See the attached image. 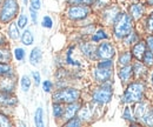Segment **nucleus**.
<instances>
[{"label":"nucleus","mask_w":153,"mask_h":127,"mask_svg":"<svg viewBox=\"0 0 153 127\" xmlns=\"http://www.w3.org/2000/svg\"><path fill=\"white\" fill-rule=\"evenodd\" d=\"M113 24H114V36L118 39H124L133 28L132 17L127 13H118Z\"/></svg>","instance_id":"1"},{"label":"nucleus","mask_w":153,"mask_h":127,"mask_svg":"<svg viewBox=\"0 0 153 127\" xmlns=\"http://www.w3.org/2000/svg\"><path fill=\"white\" fill-rule=\"evenodd\" d=\"M144 92H145V85L140 81L132 82L127 86L126 91L124 93L123 101L126 104H132V102H139L144 98Z\"/></svg>","instance_id":"2"},{"label":"nucleus","mask_w":153,"mask_h":127,"mask_svg":"<svg viewBox=\"0 0 153 127\" xmlns=\"http://www.w3.org/2000/svg\"><path fill=\"white\" fill-rule=\"evenodd\" d=\"M18 10V0H4L0 8V21L4 24L8 22L17 16Z\"/></svg>","instance_id":"3"},{"label":"nucleus","mask_w":153,"mask_h":127,"mask_svg":"<svg viewBox=\"0 0 153 127\" xmlns=\"http://www.w3.org/2000/svg\"><path fill=\"white\" fill-rule=\"evenodd\" d=\"M80 92L76 88H62L53 94L54 102H61V104H70L74 102L79 99Z\"/></svg>","instance_id":"4"},{"label":"nucleus","mask_w":153,"mask_h":127,"mask_svg":"<svg viewBox=\"0 0 153 127\" xmlns=\"http://www.w3.org/2000/svg\"><path fill=\"white\" fill-rule=\"evenodd\" d=\"M112 95H113V91H112L111 85H108L107 82H104L100 87H98L96 91L93 92L92 98H93L94 102L104 105V104H107L112 99Z\"/></svg>","instance_id":"5"},{"label":"nucleus","mask_w":153,"mask_h":127,"mask_svg":"<svg viewBox=\"0 0 153 127\" xmlns=\"http://www.w3.org/2000/svg\"><path fill=\"white\" fill-rule=\"evenodd\" d=\"M90 14V8L88 6L84 5H74L71 6L70 10L67 11V17L72 20H81L85 19Z\"/></svg>","instance_id":"6"},{"label":"nucleus","mask_w":153,"mask_h":127,"mask_svg":"<svg viewBox=\"0 0 153 127\" xmlns=\"http://www.w3.org/2000/svg\"><path fill=\"white\" fill-rule=\"evenodd\" d=\"M114 47L110 42H102L96 50V54L100 59H112L114 55Z\"/></svg>","instance_id":"7"},{"label":"nucleus","mask_w":153,"mask_h":127,"mask_svg":"<svg viewBox=\"0 0 153 127\" xmlns=\"http://www.w3.org/2000/svg\"><path fill=\"white\" fill-rule=\"evenodd\" d=\"M94 78L98 82H108V80H111L112 78V68H101V67H97L94 71Z\"/></svg>","instance_id":"8"},{"label":"nucleus","mask_w":153,"mask_h":127,"mask_svg":"<svg viewBox=\"0 0 153 127\" xmlns=\"http://www.w3.org/2000/svg\"><path fill=\"white\" fill-rule=\"evenodd\" d=\"M79 108H80V105H79L76 101H74V102H70V104L67 105V107H65L62 118H64V119H66V120H68V119L73 118L76 113H78Z\"/></svg>","instance_id":"9"},{"label":"nucleus","mask_w":153,"mask_h":127,"mask_svg":"<svg viewBox=\"0 0 153 127\" xmlns=\"http://www.w3.org/2000/svg\"><path fill=\"white\" fill-rule=\"evenodd\" d=\"M0 87H1V91L7 92V93H10L16 87V80H13V74L6 75L5 79L0 84Z\"/></svg>","instance_id":"10"},{"label":"nucleus","mask_w":153,"mask_h":127,"mask_svg":"<svg viewBox=\"0 0 153 127\" xmlns=\"http://www.w3.org/2000/svg\"><path fill=\"white\" fill-rule=\"evenodd\" d=\"M145 52H146V42L145 41H137V44L132 48V55H134L138 60H141Z\"/></svg>","instance_id":"11"},{"label":"nucleus","mask_w":153,"mask_h":127,"mask_svg":"<svg viewBox=\"0 0 153 127\" xmlns=\"http://www.w3.org/2000/svg\"><path fill=\"white\" fill-rule=\"evenodd\" d=\"M0 104L1 105H6V106H13V105L17 104V98L12 97L7 92L2 91L0 93Z\"/></svg>","instance_id":"12"},{"label":"nucleus","mask_w":153,"mask_h":127,"mask_svg":"<svg viewBox=\"0 0 153 127\" xmlns=\"http://www.w3.org/2000/svg\"><path fill=\"white\" fill-rule=\"evenodd\" d=\"M132 74H133L132 66L126 65V66H123V68L119 71V78L121 79V81H123V82H127V81H130V80H131Z\"/></svg>","instance_id":"13"},{"label":"nucleus","mask_w":153,"mask_h":127,"mask_svg":"<svg viewBox=\"0 0 153 127\" xmlns=\"http://www.w3.org/2000/svg\"><path fill=\"white\" fill-rule=\"evenodd\" d=\"M144 11H145V8H144L143 5H140V4H134V5H132V6L130 7V16L133 19H135V20H138V19H140L143 17Z\"/></svg>","instance_id":"14"},{"label":"nucleus","mask_w":153,"mask_h":127,"mask_svg":"<svg viewBox=\"0 0 153 127\" xmlns=\"http://www.w3.org/2000/svg\"><path fill=\"white\" fill-rule=\"evenodd\" d=\"M41 58H42V53H41V50L39 47H34L30 54V61L32 65H38L39 62L41 61Z\"/></svg>","instance_id":"15"},{"label":"nucleus","mask_w":153,"mask_h":127,"mask_svg":"<svg viewBox=\"0 0 153 127\" xmlns=\"http://www.w3.org/2000/svg\"><path fill=\"white\" fill-rule=\"evenodd\" d=\"M146 107H147V104H146V102L139 101L138 105H137L135 108H134V118H135V119H141L143 115L145 114V112L147 111Z\"/></svg>","instance_id":"16"},{"label":"nucleus","mask_w":153,"mask_h":127,"mask_svg":"<svg viewBox=\"0 0 153 127\" xmlns=\"http://www.w3.org/2000/svg\"><path fill=\"white\" fill-rule=\"evenodd\" d=\"M132 70H133V73L135 74V76H138V78H141V76H144L146 74L145 65L143 62H139V61H137L132 66Z\"/></svg>","instance_id":"17"},{"label":"nucleus","mask_w":153,"mask_h":127,"mask_svg":"<svg viewBox=\"0 0 153 127\" xmlns=\"http://www.w3.org/2000/svg\"><path fill=\"white\" fill-rule=\"evenodd\" d=\"M80 50H81V52L86 55V56H90V58L93 56L94 51H96L94 47H93V45H91V44H88V42L81 44V45H80Z\"/></svg>","instance_id":"18"},{"label":"nucleus","mask_w":153,"mask_h":127,"mask_svg":"<svg viewBox=\"0 0 153 127\" xmlns=\"http://www.w3.org/2000/svg\"><path fill=\"white\" fill-rule=\"evenodd\" d=\"M21 41H22V44H25V45H27V46H30V45L33 44L34 36H33L32 32H31L30 30L24 31V33H22V36H21Z\"/></svg>","instance_id":"19"},{"label":"nucleus","mask_w":153,"mask_h":127,"mask_svg":"<svg viewBox=\"0 0 153 127\" xmlns=\"http://www.w3.org/2000/svg\"><path fill=\"white\" fill-rule=\"evenodd\" d=\"M132 60V53L131 52H124L119 55V65L120 66H126V65H130Z\"/></svg>","instance_id":"20"},{"label":"nucleus","mask_w":153,"mask_h":127,"mask_svg":"<svg viewBox=\"0 0 153 127\" xmlns=\"http://www.w3.org/2000/svg\"><path fill=\"white\" fill-rule=\"evenodd\" d=\"M34 121H36V125L38 127H44V111L41 107H38L36 111Z\"/></svg>","instance_id":"21"},{"label":"nucleus","mask_w":153,"mask_h":127,"mask_svg":"<svg viewBox=\"0 0 153 127\" xmlns=\"http://www.w3.org/2000/svg\"><path fill=\"white\" fill-rule=\"evenodd\" d=\"M64 111H65V108L62 107L61 102H54V105H53V115H54L57 119L62 118Z\"/></svg>","instance_id":"22"},{"label":"nucleus","mask_w":153,"mask_h":127,"mask_svg":"<svg viewBox=\"0 0 153 127\" xmlns=\"http://www.w3.org/2000/svg\"><path fill=\"white\" fill-rule=\"evenodd\" d=\"M143 61H144V65H146V66H149V67H151L153 66V53L149 50V51H146L144 55H143V59H141Z\"/></svg>","instance_id":"23"},{"label":"nucleus","mask_w":153,"mask_h":127,"mask_svg":"<svg viewBox=\"0 0 153 127\" xmlns=\"http://www.w3.org/2000/svg\"><path fill=\"white\" fill-rule=\"evenodd\" d=\"M12 74V68L7 62H0V76H6Z\"/></svg>","instance_id":"24"},{"label":"nucleus","mask_w":153,"mask_h":127,"mask_svg":"<svg viewBox=\"0 0 153 127\" xmlns=\"http://www.w3.org/2000/svg\"><path fill=\"white\" fill-rule=\"evenodd\" d=\"M117 16H118V8H110L106 13H105V19L108 21V22H113L114 21V19L117 18Z\"/></svg>","instance_id":"25"},{"label":"nucleus","mask_w":153,"mask_h":127,"mask_svg":"<svg viewBox=\"0 0 153 127\" xmlns=\"http://www.w3.org/2000/svg\"><path fill=\"white\" fill-rule=\"evenodd\" d=\"M141 119H143L144 124L152 126L153 125V109H151V111H146Z\"/></svg>","instance_id":"26"},{"label":"nucleus","mask_w":153,"mask_h":127,"mask_svg":"<svg viewBox=\"0 0 153 127\" xmlns=\"http://www.w3.org/2000/svg\"><path fill=\"white\" fill-rule=\"evenodd\" d=\"M79 118L81 120H88L91 118V111L88 107H82V108H79Z\"/></svg>","instance_id":"27"},{"label":"nucleus","mask_w":153,"mask_h":127,"mask_svg":"<svg viewBox=\"0 0 153 127\" xmlns=\"http://www.w3.org/2000/svg\"><path fill=\"white\" fill-rule=\"evenodd\" d=\"M8 33H10V36H11L12 39H18V38H19L18 26H17L14 22H12V24L10 25V27H8Z\"/></svg>","instance_id":"28"},{"label":"nucleus","mask_w":153,"mask_h":127,"mask_svg":"<svg viewBox=\"0 0 153 127\" xmlns=\"http://www.w3.org/2000/svg\"><path fill=\"white\" fill-rule=\"evenodd\" d=\"M125 39V44L126 45H132L134 42H137V40H138V36H137V33L135 32H130L127 36L124 38Z\"/></svg>","instance_id":"29"},{"label":"nucleus","mask_w":153,"mask_h":127,"mask_svg":"<svg viewBox=\"0 0 153 127\" xmlns=\"http://www.w3.org/2000/svg\"><path fill=\"white\" fill-rule=\"evenodd\" d=\"M108 36L106 34V32L104 31V30H99V31H97L96 33H94V36H92V41H100V40H102V39H107Z\"/></svg>","instance_id":"30"},{"label":"nucleus","mask_w":153,"mask_h":127,"mask_svg":"<svg viewBox=\"0 0 153 127\" xmlns=\"http://www.w3.org/2000/svg\"><path fill=\"white\" fill-rule=\"evenodd\" d=\"M21 87H22V91L27 92L31 87V79L27 76V75H24L21 78Z\"/></svg>","instance_id":"31"},{"label":"nucleus","mask_w":153,"mask_h":127,"mask_svg":"<svg viewBox=\"0 0 153 127\" xmlns=\"http://www.w3.org/2000/svg\"><path fill=\"white\" fill-rule=\"evenodd\" d=\"M81 125V119L80 118H71L67 120V123L65 124V126H68V127H76V126H80Z\"/></svg>","instance_id":"32"},{"label":"nucleus","mask_w":153,"mask_h":127,"mask_svg":"<svg viewBox=\"0 0 153 127\" xmlns=\"http://www.w3.org/2000/svg\"><path fill=\"white\" fill-rule=\"evenodd\" d=\"M96 0H70L68 2L71 5H86V6H90L92 4H94Z\"/></svg>","instance_id":"33"},{"label":"nucleus","mask_w":153,"mask_h":127,"mask_svg":"<svg viewBox=\"0 0 153 127\" xmlns=\"http://www.w3.org/2000/svg\"><path fill=\"white\" fill-rule=\"evenodd\" d=\"M10 60H11V54H10V52H8L7 50H1V48H0V61L6 62V61H10Z\"/></svg>","instance_id":"34"},{"label":"nucleus","mask_w":153,"mask_h":127,"mask_svg":"<svg viewBox=\"0 0 153 127\" xmlns=\"http://www.w3.org/2000/svg\"><path fill=\"white\" fill-rule=\"evenodd\" d=\"M113 64H112V60L111 59H104L102 61H100L98 64V67H101V68H112Z\"/></svg>","instance_id":"35"},{"label":"nucleus","mask_w":153,"mask_h":127,"mask_svg":"<svg viewBox=\"0 0 153 127\" xmlns=\"http://www.w3.org/2000/svg\"><path fill=\"white\" fill-rule=\"evenodd\" d=\"M73 48H74V47H71V48L67 51V55H66V61H67V64H70V65H73V66H79L80 64H79V62H76V61H74V60L71 58Z\"/></svg>","instance_id":"36"},{"label":"nucleus","mask_w":153,"mask_h":127,"mask_svg":"<svg viewBox=\"0 0 153 127\" xmlns=\"http://www.w3.org/2000/svg\"><path fill=\"white\" fill-rule=\"evenodd\" d=\"M41 25H42V27H46V28H52V26H53V20L50 18L48 16H46V17H44V19H42Z\"/></svg>","instance_id":"37"},{"label":"nucleus","mask_w":153,"mask_h":127,"mask_svg":"<svg viewBox=\"0 0 153 127\" xmlns=\"http://www.w3.org/2000/svg\"><path fill=\"white\" fill-rule=\"evenodd\" d=\"M14 56H16V59L17 60H24V58H25V51L22 50V48H16L14 50Z\"/></svg>","instance_id":"38"},{"label":"nucleus","mask_w":153,"mask_h":127,"mask_svg":"<svg viewBox=\"0 0 153 127\" xmlns=\"http://www.w3.org/2000/svg\"><path fill=\"white\" fill-rule=\"evenodd\" d=\"M18 27L20 28H24V27H26V25H27V17L25 16V14H21L18 19Z\"/></svg>","instance_id":"39"},{"label":"nucleus","mask_w":153,"mask_h":127,"mask_svg":"<svg viewBox=\"0 0 153 127\" xmlns=\"http://www.w3.org/2000/svg\"><path fill=\"white\" fill-rule=\"evenodd\" d=\"M146 30L149 32H153V12L149 16V18L146 20Z\"/></svg>","instance_id":"40"},{"label":"nucleus","mask_w":153,"mask_h":127,"mask_svg":"<svg viewBox=\"0 0 153 127\" xmlns=\"http://www.w3.org/2000/svg\"><path fill=\"white\" fill-rule=\"evenodd\" d=\"M123 118L125 120H132L133 117H132V112H131V108L130 107H126L125 111H124V114H123Z\"/></svg>","instance_id":"41"},{"label":"nucleus","mask_w":153,"mask_h":127,"mask_svg":"<svg viewBox=\"0 0 153 127\" xmlns=\"http://www.w3.org/2000/svg\"><path fill=\"white\" fill-rule=\"evenodd\" d=\"M52 87H53V84H52L50 80H45V81L42 82V88H44L45 92H50L52 90Z\"/></svg>","instance_id":"42"},{"label":"nucleus","mask_w":153,"mask_h":127,"mask_svg":"<svg viewBox=\"0 0 153 127\" xmlns=\"http://www.w3.org/2000/svg\"><path fill=\"white\" fill-rule=\"evenodd\" d=\"M41 6V0H31V8L33 10H39Z\"/></svg>","instance_id":"43"},{"label":"nucleus","mask_w":153,"mask_h":127,"mask_svg":"<svg viewBox=\"0 0 153 127\" xmlns=\"http://www.w3.org/2000/svg\"><path fill=\"white\" fill-rule=\"evenodd\" d=\"M146 45L149 46V50L153 53V36H150L146 39Z\"/></svg>","instance_id":"44"},{"label":"nucleus","mask_w":153,"mask_h":127,"mask_svg":"<svg viewBox=\"0 0 153 127\" xmlns=\"http://www.w3.org/2000/svg\"><path fill=\"white\" fill-rule=\"evenodd\" d=\"M32 75H33V80H34V82H36V85H39L40 84V74L39 72H33L32 73Z\"/></svg>","instance_id":"45"},{"label":"nucleus","mask_w":153,"mask_h":127,"mask_svg":"<svg viewBox=\"0 0 153 127\" xmlns=\"http://www.w3.org/2000/svg\"><path fill=\"white\" fill-rule=\"evenodd\" d=\"M31 18H32V20H33V22H34V24H37L38 16H37V12H36V10H33V8H31Z\"/></svg>","instance_id":"46"},{"label":"nucleus","mask_w":153,"mask_h":127,"mask_svg":"<svg viewBox=\"0 0 153 127\" xmlns=\"http://www.w3.org/2000/svg\"><path fill=\"white\" fill-rule=\"evenodd\" d=\"M5 42H6V39H5V36H4L2 34H1V33H0V46H1V45H4Z\"/></svg>","instance_id":"47"},{"label":"nucleus","mask_w":153,"mask_h":127,"mask_svg":"<svg viewBox=\"0 0 153 127\" xmlns=\"http://www.w3.org/2000/svg\"><path fill=\"white\" fill-rule=\"evenodd\" d=\"M147 4L151 5V6H153V0H147Z\"/></svg>","instance_id":"48"},{"label":"nucleus","mask_w":153,"mask_h":127,"mask_svg":"<svg viewBox=\"0 0 153 127\" xmlns=\"http://www.w3.org/2000/svg\"><path fill=\"white\" fill-rule=\"evenodd\" d=\"M27 1H28V0H24V2H25V4H27Z\"/></svg>","instance_id":"49"},{"label":"nucleus","mask_w":153,"mask_h":127,"mask_svg":"<svg viewBox=\"0 0 153 127\" xmlns=\"http://www.w3.org/2000/svg\"><path fill=\"white\" fill-rule=\"evenodd\" d=\"M152 84H153V73H152Z\"/></svg>","instance_id":"50"}]
</instances>
